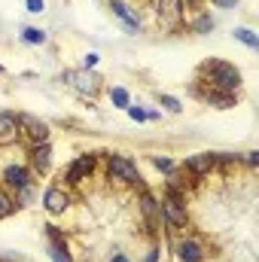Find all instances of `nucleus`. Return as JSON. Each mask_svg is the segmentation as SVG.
I'll return each instance as SVG.
<instances>
[{
  "instance_id": "1",
  "label": "nucleus",
  "mask_w": 259,
  "mask_h": 262,
  "mask_svg": "<svg viewBox=\"0 0 259 262\" xmlns=\"http://www.w3.org/2000/svg\"><path fill=\"white\" fill-rule=\"evenodd\" d=\"M201 73L210 79V89H217V92H229V95H235V89L241 85V73H238V67L226 64V61H207V64H201Z\"/></svg>"
},
{
  "instance_id": "2",
  "label": "nucleus",
  "mask_w": 259,
  "mask_h": 262,
  "mask_svg": "<svg viewBox=\"0 0 259 262\" xmlns=\"http://www.w3.org/2000/svg\"><path fill=\"white\" fill-rule=\"evenodd\" d=\"M159 213H162L174 229H186V204H183V195H180V192L168 189L165 201L159 204Z\"/></svg>"
},
{
  "instance_id": "3",
  "label": "nucleus",
  "mask_w": 259,
  "mask_h": 262,
  "mask_svg": "<svg viewBox=\"0 0 259 262\" xmlns=\"http://www.w3.org/2000/svg\"><path fill=\"white\" fill-rule=\"evenodd\" d=\"M107 171H110V177L113 180H122V183H137L140 180V174H137V168L131 165L125 156H107Z\"/></svg>"
},
{
  "instance_id": "4",
  "label": "nucleus",
  "mask_w": 259,
  "mask_h": 262,
  "mask_svg": "<svg viewBox=\"0 0 259 262\" xmlns=\"http://www.w3.org/2000/svg\"><path fill=\"white\" fill-rule=\"evenodd\" d=\"M18 131L28 134L34 143H46V140H49V125L40 122V119L31 116V113H21V116H18Z\"/></svg>"
},
{
  "instance_id": "5",
  "label": "nucleus",
  "mask_w": 259,
  "mask_h": 262,
  "mask_svg": "<svg viewBox=\"0 0 259 262\" xmlns=\"http://www.w3.org/2000/svg\"><path fill=\"white\" fill-rule=\"evenodd\" d=\"M156 12H159V21L165 28H177L180 18H183V3L180 0H159L156 3Z\"/></svg>"
},
{
  "instance_id": "6",
  "label": "nucleus",
  "mask_w": 259,
  "mask_h": 262,
  "mask_svg": "<svg viewBox=\"0 0 259 262\" xmlns=\"http://www.w3.org/2000/svg\"><path fill=\"white\" fill-rule=\"evenodd\" d=\"M64 82H70L79 95H95L98 92V76H92V73H85V70H67L64 73Z\"/></svg>"
},
{
  "instance_id": "7",
  "label": "nucleus",
  "mask_w": 259,
  "mask_h": 262,
  "mask_svg": "<svg viewBox=\"0 0 259 262\" xmlns=\"http://www.w3.org/2000/svg\"><path fill=\"white\" fill-rule=\"evenodd\" d=\"M92 168H95V156H79V159L70 162V168L64 171V180L67 183H82L92 174Z\"/></svg>"
},
{
  "instance_id": "8",
  "label": "nucleus",
  "mask_w": 259,
  "mask_h": 262,
  "mask_svg": "<svg viewBox=\"0 0 259 262\" xmlns=\"http://www.w3.org/2000/svg\"><path fill=\"white\" fill-rule=\"evenodd\" d=\"M213 165H217V152H198V156H189V159H186L183 168H186L192 177H204Z\"/></svg>"
},
{
  "instance_id": "9",
  "label": "nucleus",
  "mask_w": 259,
  "mask_h": 262,
  "mask_svg": "<svg viewBox=\"0 0 259 262\" xmlns=\"http://www.w3.org/2000/svg\"><path fill=\"white\" fill-rule=\"evenodd\" d=\"M43 204H46L49 213H64L67 207H70V195H67L61 186H49L46 195H43Z\"/></svg>"
},
{
  "instance_id": "10",
  "label": "nucleus",
  "mask_w": 259,
  "mask_h": 262,
  "mask_svg": "<svg viewBox=\"0 0 259 262\" xmlns=\"http://www.w3.org/2000/svg\"><path fill=\"white\" fill-rule=\"evenodd\" d=\"M31 171L28 168H21V165H9L6 171H3V183L9 186V189H25V186H31Z\"/></svg>"
},
{
  "instance_id": "11",
  "label": "nucleus",
  "mask_w": 259,
  "mask_h": 262,
  "mask_svg": "<svg viewBox=\"0 0 259 262\" xmlns=\"http://www.w3.org/2000/svg\"><path fill=\"white\" fill-rule=\"evenodd\" d=\"M177 256H180V262H201L204 259V247L195 238H183L177 244Z\"/></svg>"
},
{
  "instance_id": "12",
  "label": "nucleus",
  "mask_w": 259,
  "mask_h": 262,
  "mask_svg": "<svg viewBox=\"0 0 259 262\" xmlns=\"http://www.w3.org/2000/svg\"><path fill=\"white\" fill-rule=\"evenodd\" d=\"M49 162H52L49 140H46V143H34V146H31V168H34L37 174H43V171L49 168Z\"/></svg>"
},
{
  "instance_id": "13",
  "label": "nucleus",
  "mask_w": 259,
  "mask_h": 262,
  "mask_svg": "<svg viewBox=\"0 0 259 262\" xmlns=\"http://www.w3.org/2000/svg\"><path fill=\"white\" fill-rule=\"evenodd\" d=\"M18 134H21V131H18V116H12V113H0V146L12 143Z\"/></svg>"
},
{
  "instance_id": "14",
  "label": "nucleus",
  "mask_w": 259,
  "mask_h": 262,
  "mask_svg": "<svg viewBox=\"0 0 259 262\" xmlns=\"http://www.w3.org/2000/svg\"><path fill=\"white\" fill-rule=\"evenodd\" d=\"M110 9L125 21V28H128V31H137V28H140V18L134 15V9H131L128 3H122V0H110Z\"/></svg>"
},
{
  "instance_id": "15",
  "label": "nucleus",
  "mask_w": 259,
  "mask_h": 262,
  "mask_svg": "<svg viewBox=\"0 0 259 262\" xmlns=\"http://www.w3.org/2000/svg\"><path fill=\"white\" fill-rule=\"evenodd\" d=\"M140 207H143V216L149 223V232H156V226H159V201L149 195V192H143L140 195Z\"/></svg>"
},
{
  "instance_id": "16",
  "label": "nucleus",
  "mask_w": 259,
  "mask_h": 262,
  "mask_svg": "<svg viewBox=\"0 0 259 262\" xmlns=\"http://www.w3.org/2000/svg\"><path fill=\"white\" fill-rule=\"evenodd\" d=\"M201 98H204V101H210V104H213V107H220V110L235 107V95H229V92H217V89H210V92H201Z\"/></svg>"
},
{
  "instance_id": "17",
  "label": "nucleus",
  "mask_w": 259,
  "mask_h": 262,
  "mask_svg": "<svg viewBox=\"0 0 259 262\" xmlns=\"http://www.w3.org/2000/svg\"><path fill=\"white\" fill-rule=\"evenodd\" d=\"M168 174H171V177H168V189H174V192H180V195H183V192L192 186V180H189L192 174H189L186 168H183V171H168Z\"/></svg>"
},
{
  "instance_id": "18",
  "label": "nucleus",
  "mask_w": 259,
  "mask_h": 262,
  "mask_svg": "<svg viewBox=\"0 0 259 262\" xmlns=\"http://www.w3.org/2000/svg\"><path fill=\"white\" fill-rule=\"evenodd\" d=\"M15 207H18V201L9 195L6 189H0V220H6V216H12L15 213Z\"/></svg>"
},
{
  "instance_id": "19",
  "label": "nucleus",
  "mask_w": 259,
  "mask_h": 262,
  "mask_svg": "<svg viewBox=\"0 0 259 262\" xmlns=\"http://www.w3.org/2000/svg\"><path fill=\"white\" fill-rule=\"evenodd\" d=\"M235 40H241V43L250 46V49H259V37L250 31V28H235Z\"/></svg>"
},
{
  "instance_id": "20",
  "label": "nucleus",
  "mask_w": 259,
  "mask_h": 262,
  "mask_svg": "<svg viewBox=\"0 0 259 262\" xmlns=\"http://www.w3.org/2000/svg\"><path fill=\"white\" fill-rule=\"evenodd\" d=\"M192 31L195 34H210V31H213V18H210V15H198L195 25H192Z\"/></svg>"
},
{
  "instance_id": "21",
  "label": "nucleus",
  "mask_w": 259,
  "mask_h": 262,
  "mask_svg": "<svg viewBox=\"0 0 259 262\" xmlns=\"http://www.w3.org/2000/svg\"><path fill=\"white\" fill-rule=\"evenodd\" d=\"M21 37H25L28 43H46V31H40V28H25Z\"/></svg>"
},
{
  "instance_id": "22",
  "label": "nucleus",
  "mask_w": 259,
  "mask_h": 262,
  "mask_svg": "<svg viewBox=\"0 0 259 262\" xmlns=\"http://www.w3.org/2000/svg\"><path fill=\"white\" fill-rule=\"evenodd\" d=\"M110 98H113V104H116V107H131L128 92H125V89H110Z\"/></svg>"
},
{
  "instance_id": "23",
  "label": "nucleus",
  "mask_w": 259,
  "mask_h": 262,
  "mask_svg": "<svg viewBox=\"0 0 259 262\" xmlns=\"http://www.w3.org/2000/svg\"><path fill=\"white\" fill-rule=\"evenodd\" d=\"M162 107H168L171 113H180L183 107H180V101L177 98H171V95H162Z\"/></svg>"
},
{
  "instance_id": "24",
  "label": "nucleus",
  "mask_w": 259,
  "mask_h": 262,
  "mask_svg": "<svg viewBox=\"0 0 259 262\" xmlns=\"http://www.w3.org/2000/svg\"><path fill=\"white\" fill-rule=\"evenodd\" d=\"M153 165H156L159 171H165V174H168V171H174V162H171V159H162V156H156V159H153Z\"/></svg>"
},
{
  "instance_id": "25",
  "label": "nucleus",
  "mask_w": 259,
  "mask_h": 262,
  "mask_svg": "<svg viewBox=\"0 0 259 262\" xmlns=\"http://www.w3.org/2000/svg\"><path fill=\"white\" fill-rule=\"evenodd\" d=\"M25 6H28V12H43V9H46L43 0H25Z\"/></svg>"
},
{
  "instance_id": "26",
  "label": "nucleus",
  "mask_w": 259,
  "mask_h": 262,
  "mask_svg": "<svg viewBox=\"0 0 259 262\" xmlns=\"http://www.w3.org/2000/svg\"><path fill=\"white\" fill-rule=\"evenodd\" d=\"M125 110H128V116L134 119V122H143V119H146V113H143L140 107H125Z\"/></svg>"
},
{
  "instance_id": "27",
  "label": "nucleus",
  "mask_w": 259,
  "mask_h": 262,
  "mask_svg": "<svg viewBox=\"0 0 259 262\" xmlns=\"http://www.w3.org/2000/svg\"><path fill=\"white\" fill-rule=\"evenodd\" d=\"M247 165H250V168H256V165H259V152H247Z\"/></svg>"
},
{
  "instance_id": "28",
  "label": "nucleus",
  "mask_w": 259,
  "mask_h": 262,
  "mask_svg": "<svg viewBox=\"0 0 259 262\" xmlns=\"http://www.w3.org/2000/svg\"><path fill=\"white\" fill-rule=\"evenodd\" d=\"M217 6H223V9H229V6H238V0H213Z\"/></svg>"
},
{
  "instance_id": "29",
  "label": "nucleus",
  "mask_w": 259,
  "mask_h": 262,
  "mask_svg": "<svg viewBox=\"0 0 259 262\" xmlns=\"http://www.w3.org/2000/svg\"><path fill=\"white\" fill-rule=\"evenodd\" d=\"M98 64V55H95V52H89V55H85V67H95Z\"/></svg>"
},
{
  "instance_id": "30",
  "label": "nucleus",
  "mask_w": 259,
  "mask_h": 262,
  "mask_svg": "<svg viewBox=\"0 0 259 262\" xmlns=\"http://www.w3.org/2000/svg\"><path fill=\"white\" fill-rule=\"evenodd\" d=\"M159 259V250H149V253H146V262H156Z\"/></svg>"
},
{
  "instance_id": "31",
  "label": "nucleus",
  "mask_w": 259,
  "mask_h": 262,
  "mask_svg": "<svg viewBox=\"0 0 259 262\" xmlns=\"http://www.w3.org/2000/svg\"><path fill=\"white\" fill-rule=\"evenodd\" d=\"M110 262H128V259H125V256L119 253V256H113V259H110Z\"/></svg>"
},
{
  "instance_id": "32",
  "label": "nucleus",
  "mask_w": 259,
  "mask_h": 262,
  "mask_svg": "<svg viewBox=\"0 0 259 262\" xmlns=\"http://www.w3.org/2000/svg\"><path fill=\"white\" fill-rule=\"evenodd\" d=\"M0 73H3V67H0Z\"/></svg>"
}]
</instances>
